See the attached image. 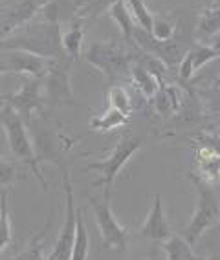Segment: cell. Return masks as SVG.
Segmentation results:
<instances>
[{
    "label": "cell",
    "mask_w": 220,
    "mask_h": 260,
    "mask_svg": "<svg viewBox=\"0 0 220 260\" xmlns=\"http://www.w3.org/2000/svg\"><path fill=\"white\" fill-rule=\"evenodd\" d=\"M0 50H22L50 60L70 59L62 50L61 26L52 22H42V20L26 24L11 37L0 41Z\"/></svg>",
    "instance_id": "1"
},
{
    "label": "cell",
    "mask_w": 220,
    "mask_h": 260,
    "mask_svg": "<svg viewBox=\"0 0 220 260\" xmlns=\"http://www.w3.org/2000/svg\"><path fill=\"white\" fill-rule=\"evenodd\" d=\"M0 125L6 132V140L10 145V150L19 161L26 163L29 171L33 172V176L41 181V185L44 190H48V183L42 176L41 169H39V156L35 152L33 141L28 134V125L24 123L22 117L6 103H0Z\"/></svg>",
    "instance_id": "2"
},
{
    "label": "cell",
    "mask_w": 220,
    "mask_h": 260,
    "mask_svg": "<svg viewBox=\"0 0 220 260\" xmlns=\"http://www.w3.org/2000/svg\"><path fill=\"white\" fill-rule=\"evenodd\" d=\"M187 176L197 189V207H195V213H193L189 223L182 231V237L191 246H195L204 237V233L215 228L220 222V202L213 185L200 180L195 172H187Z\"/></svg>",
    "instance_id": "3"
},
{
    "label": "cell",
    "mask_w": 220,
    "mask_h": 260,
    "mask_svg": "<svg viewBox=\"0 0 220 260\" xmlns=\"http://www.w3.org/2000/svg\"><path fill=\"white\" fill-rule=\"evenodd\" d=\"M143 145V138L134 134H125L119 138V141L116 143V147L112 149V152L108 154L107 158L101 161H88L86 169L88 171L99 172V180H96L92 185L94 187H105L107 192H110V187L114 185L117 174L121 172V169L125 167L129 159L141 149Z\"/></svg>",
    "instance_id": "4"
},
{
    "label": "cell",
    "mask_w": 220,
    "mask_h": 260,
    "mask_svg": "<svg viewBox=\"0 0 220 260\" xmlns=\"http://www.w3.org/2000/svg\"><path fill=\"white\" fill-rule=\"evenodd\" d=\"M84 60L103 72L110 81L121 79L131 70L134 55L125 50L119 42L110 41H94L83 53Z\"/></svg>",
    "instance_id": "5"
},
{
    "label": "cell",
    "mask_w": 220,
    "mask_h": 260,
    "mask_svg": "<svg viewBox=\"0 0 220 260\" xmlns=\"http://www.w3.org/2000/svg\"><path fill=\"white\" fill-rule=\"evenodd\" d=\"M90 205L94 211V220L98 223L99 235L103 238V247H112L123 253L129 244V231L114 216L112 207H110V192L105 190L103 200L90 196Z\"/></svg>",
    "instance_id": "6"
},
{
    "label": "cell",
    "mask_w": 220,
    "mask_h": 260,
    "mask_svg": "<svg viewBox=\"0 0 220 260\" xmlns=\"http://www.w3.org/2000/svg\"><path fill=\"white\" fill-rule=\"evenodd\" d=\"M0 103L10 105L17 114L24 119L28 125L32 119L33 110H42V103H44V81L32 75H22V83H20L19 92L10 93V95H2Z\"/></svg>",
    "instance_id": "7"
},
{
    "label": "cell",
    "mask_w": 220,
    "mask_h": 260,
    "mask_svg": "<svg viewBox=\"0 0 220 260\" xmlns=\"http://www.w3.org/2000/svg\"><path fill=\"white\" fill-rule=\"evenodd\" d=\"M62 183H65V194H66V211H65V223H62L59 237H57L52 253H50L53 256V260H70L72 247H74V238H75V225H77V209H75V202H74V187H72L70 172L65 167H62Z\"/></svg>",
    "instance_id": "8"
},
{
    "label": "cell",
    "mask_w": 220,
    "mask_h": 260,
    "mask_svg": "<svg viewBox=\"0 0 220 260\" xmlns=\"http://www.w3.org/2000/svg\"><path fill=\"white\" fill-rule=\"evenodd\" d=\"M70 59L55 60L52 70L44 77V101L53 105H74V95L70 88Z\"/></svg>",
    "instance_id": "9"
},
{
    "label": "cell",
    "mask_w": 220,
    "mask_h": 260,
    "mask_svg": "<svg viewBox=\"0 0 220 260\" xmlns=\"http://www.w3.org/2000/svg\"><path fill=\"white\" fill-rule=\"evenodd\" d=\"M4 53H0V62L8 68V72H15V74L22 75H32V77H39L44 79L48 72L52 70V64L55 60L42 59L39 55H33L28 51L22 50H0Z\"/></svg>",
    "instance_id": "10"
},
{
    "label": "cell",
    "mask_w": 220,
    "mask_h": 260,
    "mask_svg": "<svg viewBox=\"0 0 220 260\" xmlns=\"http://www.w3.org/2000/svg\"><path fill=\"white\" fill-rule=\"evenodd\" d=\"M138 233H140V237L156 242H165L167 238L173 237V229H171L167 218H165L164 204H162V196L160 194L154 196L152 207L147 214L145 222L141 223V228L138 229Z\"/></svg>",
    "instance_id": "11"
},
{
    "label": "cell",
    "mask_w": 220,
    "mask_h": 260,
    "mask_svg": "<svg viewBox=\"0 0 220 260\" xmlns=\"http://www.w3.org/2000/svg\"><path fill=\"white\" fill-rule=\"evenodd\" d=\"M81 8L83 0H48L35 19L61 26L62 22H74L79 19Z\"/></svg>",
    "instance_id": "12"
},
{
    "label": "cell",
    "mask_w": 220,
    "mask_h": 260,
    "mask_svg": "<svg viewBox=\"0 0 220 260\" xmlns=\"http://www.w3.org/2000/svg\"><path fill=\"white\" fill-rule=\"evenodd\" d=\"M195 161H197V174L200 180H204L209 185H215L220 180V156L215 150L204 143L197 145V152H195Z\"/></svg>",
    "instance_id": "13"
},
{
    "label": "cell",
    "mask_w": 220,
    "mask_h": 260,
    "mask_svg": "<svg viewBox=\"0 0 220 260\" xmlns=\"http://www.w3.org/2000/svg\"><path fill=\"white\" fill-rule=\"evenodd\" d=\"M129 74H131L132 83L136 84L138 90H140V92L143 93V95H145L147 99H152V98H154L156 92H158V88H160V81L156 79L154 75L150 74L149 70H147L145 66H143L141 62H138V60L134 59V60H132Z\"/></svg>",
    "instance_id": "14"
},
{
    "label": "cell",
    "mask_w": 220,
    "mask_h": 260,
    "mask_svg": "<svg viewBox=\"0 0 220 260\" xmlns=\"http://www.w3.org/2000/svg\"><path fill=\"white\" fill-rule=\"evenodd\" d=\"M84 26L86 22H83L81 19L70 22V28L65 33H61V42L62 50L72 60H75L81 55V46H83V37H84Z\"/></svg>",
    "instance_id": "15"
},
{
    "label": "cell",
    "mask_w": 220,
    "mask_h": 260,
    "mask_svg": "<svg viewBox=\"0 0 220 260\" xmlns=\"http://www.w3.org/2000/svg\"><path fill=\"white\" fill-rule=\"evenodd\" d=\"M162 249L165 251L167 260H202L200 256L195 255L191 244L183 237H176V235L162 242Z\"/></svg>",
    "instance_id": "16"
},
{
    "label": "cell",
    "mask_w": 220,
    "mask_h": 260,
    "mask_svg": "<svg viewBox=\"0 0 220 260\" xmlns=\"http://www.w3.org/2000/svg\"><path fill=\"white\" fill-rule=\"evenodd\" d=\"M108 13H110V19L121 28L127 41L132 42V33L136 29V22L132 19V13H131V10L127 8L125 0H116V2L110 6V11H108Z\"/></svg>",
    "instance_id": "17"
},
{
    "label": "cell",
    "mask_w": 220,
    "mask_h": 260,
    "mask_svg": "<svg viewBox=\"0 0 220 260\" xmlns=\"http://www.w3.org/2000/svg\"><path fill=\"white\" fill-rule=\"evenodd\" d=\"M88 246H90V237H88V229H86V222H84V213L83 211H77V225H75V238H74V247H72L70 260L88 258Z\"/></svg>",
    "instance_id": "18"
},
{
    "label": "cell",
    "mask_w": 220,
    "mask_h": 260,
    "mask_svg": "<svg viewBox=\"0 0 220 260\" xmlns=\"http://www.w3.org/2000/svg\"><path fill=\"white\" fill-rule=\"evenodd\" d=\"M127 121H129V116L121 114V112L116 110V108L108 107L101 116L94 117V119L90 121V128L98 130V132H110V130L127 125Z\"/></svg>",
    "instance_id": "19"
},
{
    "label": "cell",
    "mask_w": 220,
    "mask_h": 260,
    "mask_svg": "<svg viewBox=\"0 0 220 260\" xmlns=\"http://www.w3.org/2000/svg\"><path fill=\"white\" fill-rule=\"evenodd\" d=\"M198 29L206 35H216L220 31V0H213L198 19Z\"/></svg>",
    "instance_id": "20"
},
{
    "label": "cell",
    "mask_w": 220,
    "mask_h": 260,
    "mask_svg": "<svg viewBox=\"0 0 220 260\" xmlns=\"http://www.w3.org/2000/svg\"><path fill=\"white\" fill-rule=\"evenodd\" d=\"M178 26L173 19H169L167 15H154L152 19V28H150V35L156 39V41H171L174 37Z\"/></svg>",
    "instance_id": "21"
},
{
    "label": "cell",
    "mask_w": 220,
    "mask_h": 260,
    "mask_svg": "<svg viewBox=\"0 0 220 260\" xmlns=\"http://www.w3.org/2000/svg\"><path fill=\"white\" fill-rule=\"evenodd\" d=\"M11 244V220L8 209V196L0 190V255Z\"/></svg>",
    "instance_id": "22"
},
{
    "label": "cell",
    "mask_w": 220,
    "mask_h": 260,
    "mask_svg": "<svg viewBox=\"0 0 220 260\" xmlns=\"http://www.w3.org/2000/svg\"><path fill=\"white\" fill-rule=\"evenodd\" d=\"M107 99H108V107L116 108V110H119L121 114H125V116H131L132 101H131L129 92H127L123 86H119V84L110 86L107 92Z\"/></svg>",
    "instance_id": "23"
},
{
    "label": "cell",
    "mask_w": 220,
    "mask_h": 260,
    "mask_svg": "<svg viewBox=\"0 0 220 260\" xmlns=\"http://www.w3.org/2000/svg\"><path fill=\"white\" fill-rule=\"evenodd\" d=\"M127 2H129V10H131L132 19H134V22H136L138 28L145 29V31L150 33L154 13L147 8V4L143 2V0H127Z\"/></svg>",
    "instance_id": "24"
},
{
    "label": "cell",
    "mask_w": 220,
    "mask_h": 260,
    "mask_svg": "<svg viewBox=\"0 0 220 260\" xmlns=\"http://www.w3.org/2000/svg\"><path fill=\"white\" fill-rule=\"evenodd\" d=\"M191 55H193V66H195V72L200 70L202 66L209 62V60L220 59V53L209 44H193L191 46Z\"/></svg>",
    "instance_id": "25"
},
{
    "label": "cell",
    "mask_w": 220,
    "mask_h": 260,
    "mask_svg": "<svg viewBox=\"0 0 220 260\" xmlns=\"http://www.w3.org/2000/svg\"><path fill=\"white\" fill-rule=\"evenodd\" d=\"M42 238H44V231L39 233V237L29 244L24 251H20L19 255H15L11 260H48L44 256V246H42Z\"/></svg>",
    "instance_id": "26"
},
{
    "label": "cell",
    "mask_w": 220,
    "mask_h": 260,
    "mask_svg": "<svg viewBox=\"0 0 220 260\" xmlns=\"http://www.w3.org/2000/svg\"><path fill=\"white\" fill-rule=\"evenodd\" d=\"M195 74V66H193V55H191V50L185 53L182 60H180V66H178V77L182 81H189Z\"/></svg>",
    "instance_id": "27"
},
{
    "label": "cell",
    "mask_w": 220,
    "mask_h": 260,
    "mask_svg": "<svg viewBox=\"0 0 220 260\" xmlns=\"http://www.w3.org/2000/svg\"><path fill=\"white\" fill-rule=\"evenodd\" d=\"M197 141L198 143H204V145H207V147H211V149L220 156V136L218 134H200L197 138Z\"/></svg>",
    "instance_id": "28"
},
{
    "label": "cell",
    "mask_w": 220,
    "mask_h": 260,
    "mask_svg": "<svg viewBox=\"0 0 220 260\" xmlns=\"http://www.w3.org/2000/svg\"><path fill=\"white\" fill-rule=\"evenodd\" d=\"M202 260H220V253H211V255H207L206 258Z\"/></svg>",
    "instance_id": "29"
},
{
    "label": "cell",
    "mask_w": 220,
    "mask_h": 260,
    "mask_svg": "<svg viewBox=\"0 0 220 260\" xmlns=\"http://www.w3.org/2000/svg\"><path fill=\"white\" fill-rule=\"evenodd\" d=\"M4 72H8V68H6L2 62H0V74H4ZM0 99H2V95H0Z\"/></svg>",
    "instance_id": "30"
},
{
    "label": "cell",
    "mask_w": 220,
    "mask_h": 260,
    "mask_svg": "<svg viewBox=\"0 0 220 260\" xmlns=\"http://www.w3.org/2000/svg\"><path fill=\"white\" fill-rule=\"evenodd\" d=\"M48 260H53V256H52V255H50V256H48Z\"/></svg>",
    "instance_id": "31"
},
{
    "label": "cell",
    "mask_w": 220,
    "mask_h": 260,
    "mask_svg": "<svg viewBox=\"0 0 220 260\" xmlns=\"http://www.w3.org/2000/svg\"><path fill=\"white\" fill-rule=\"evenodd\" d=\"M218 136H220V134H218Z\"/></svg>",
    "instance_id": "32"
}]
</instances>
